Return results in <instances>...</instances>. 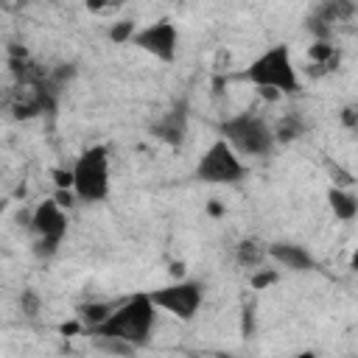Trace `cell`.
Returning <instances> with one entry per match:
<instances>
[{
    "label": "cell",
    "mask_w": 358,
    "mask_h": 358,
    "mask_svg": "<svg viewBox=\"0 0 358 358\" xmlns=\"http://www.w3.org/2000/svg\"><path fill=\"white\" fill-rule=\"evenodd\" d=\"M171 277H173V280L185 277V263H171Z\"/></svg>",
    "instance_id": "cell-29"
},
{
    "label": "cell",
    "mask_w": 358,
    "mask_h": 358,
    "mask_svg": "<svg viewBox=\"0 0 358 358\" xmlns=\"http://www.w3.org/2000/svg\"><path fill=\"white\" fill-rule=\"evenodd\" d=\"M76 73H78V67L76 64H56V67H50V78L59 84V87H64L67 81H73L76 78Z\"/></svg>",
    "instance_id": "cell-23"
},
{
    "label": "cell",
    "mask_w": 358,
    "mask_h": 358,
    "mask_svg": "<svg viewBox=\"0 0 358 358\" xmlns=\"http://www.w3.org/2000/svg\"><path fill=\"white\" fill-rule=\"evenodd\" d=\"M148 294L159 310L171 313L179 322H190L204 302V285L199 280H185V277H179L162 288H154Z\"/></svg>",
    "instance_id": "cell-6"
},
{
    "label": "cell",
    "mask_w": 358,
    "mask_h": 358,
    "mask_svg": "<svg viewBox=\"0 0 358 358\" xmlns=\"http://www.w3.org/2000/svg\"><path fill=\"white\" fill-rule=\"evenodd\" d=\"M305 28L313 34V39H330V31H333V25H330L327 20H322L319 14L308 17V20H305Z\"/></svg>",
    "instance_id": "cell-21"
},
{
    "label": "cell",
    "mask_w": 358,
    "mask_h": 358,
    "mask_svg": "<svg viewBox=\"0 0 358 358\" xmlns=\"http://www.w3.org/2000/svg\"><path fill=\"white\" fill-rule=\"evenodd\" d=\"M134 48H140L143 53L154 56L157 62H165L171 64L176 59V48H179V31L171 20H157L145 28H137L134 39H131Z\"/></svg>",
    "instance_id": "cell-7"
},
{
    "label": "cell",
    "mask_w": 358,
    "mask_h": 358,
    "mask_svg": "<svg viewBox=\"0 0 358 358\" xmlns=\"http://www.w3.org/2000/svg\"><path fill=\"white\" fill-rule=\"evenodd\" d=\"M39 308H42V299H39L36 291H22V294H20V310H22L25 316H36Z\"/></svg>",
    "instance_id": "cell-22"
},
{
    "label": "cell",
    "mask_w": 358,
    "mask_h": 358,
    "mask_svg": "<svg viewBox=\"0 0 358 358\" xmlns=\"http://www.w3.org/2000/svg\"><path fill=\"white\" fill-rule=\"evenodd\" d=\"M157 305L151 299L148 291L131 294L129 299L117 302L115 310L109 313L106 322H101L98 327H92L90 333H103V336H120L126 341H131L134 347H145L151 341V330L157 322Z\"/></svg>",
    "instance_id": "cell-1"
},
{
    "label": "cell",
    "mask_w": 358,
    "mask_h": 358,
    "mask_svg": "<svg viewBox=\"0 0 358 358\" xmlns=\"http://www.w3.org/2000/svg\"><path fill=\"white\" fill-rule=\"evenodd\" d=\"M76 173V196L78 201H103L109 196V148L106 145H90L81 151V157L73 162Z\"/></svg>",
    "instance_id": "cell-4"
},
{
    "label": "cell",
    "mask_w": 358,
    "mask_h": 358,
    "mask_svg": "<svg viewBox=\"0 0 358 358\" xmlns=\"http://www.w3.org/2000/svg\"><path fill=\"white\" fill-rule=\"evenodd\" d=\"M327 207L333 210V215H336L338 221H352V218H358V196H355L350 187L330 185V187H327Z\"/></svg>",
    "instance_id": "cell-11"
},
{
    "label": "cell",
    "mask_w": 358,
    "mask_h": 358,
    "mask_svg": "<svg viewBox=\"0 0 358 358\" xmlns=\"http://www.w3.org/2000/svg\"><path fill=\"white\" fill-rule=\"evenodd\" d=\"M263 257H268V249L255 238H246V241H241L235 246V260L243 268H257L263 263Z\"/></svg>",
    "instance_id": "cell-13"
},
{
    "label": "cell",
    "mask_w": 358,
    "mask_h": 358,
    "mask_svg": "<svg viewBox=\"0 0 358 358\" xmlns=\"http://www.w3.org/2000/svg\"><path fill=\"white\" fill-rule=\"evenodd\" d=\"M112 310H115V302H84V305L76 308V316L84 322V327L90 333L92 327H98L101 322H106Z\"/></svg>",
    "instance_id": "cell-14"
},
{
    "label": "cell",
    "mask_w": 358,
    "mask_h": 358,
    "mask_svg": "<svg viewBox=\"0 0 358 358\" xmlns=\"http://www.w3.org/2000/svg\"><path fill=\"white\" fill-rule=\"evenodd\" d=\"M36 238L42 241H53L62 243L67 235V213L56 199H45L31 210V227H28Z\"/></svg>",
    "instance_id": "cell-8"
},
{
    "label": "cell",
    "mask_w": 358,
    "mask_h": 358,
    "mask_svg": "<svg viewBox=\"0 0 358 358\" xmlns=\"http://www.w3.org/2000/svg\"><path fill=\"white\" fill-rule=\"evenodd\" d=\"M352 131H355V134H358V123H355V129H352Z\"/></svg>",
    "instance_id": "cell-32"
},
{
    "label": "cell",
    "mask_w": 358,
    "mask_h": 358,
    "mask_svg": "<svg viewBox=\"0 0 358 358\" xmlns=\"http://www.w3.org/2000/svg\"><path fill=\"white\" fill-rule=\"evenodd\" d=\"M92 336V344L101 350V352H109V355H134L140 347H134L131 341L120 338V336H103V333H90Z\"/></svg>",
    "instance_id": "cell-16"
},
{
    "label": "cell",
    "mask_w": 358,
    "mask_h": 358,
    "mask_svg": "<svg viewBox=\"0 0 358 358\" xmlns=\"http://www.w3.org/2000/svg\"><path fill=\"white\" fill-rule=\"evenodd\" d=\"M151 134L168 145H182L185 134H187V112L185 106H173L171 112H165L162 117H157L151 123Z\"/></svg>",
    "instance_id": "cell-10"
},
{
    "label": "cell",
    "mask_w": 358,
    "mask_h": 358,
    "mask_svg": "<svg viewBox=\"0 0 358 358\" xmlns=\"http://www.w3.org/2000/svg\"><path fill=\"white\" fill-rule=\"evenodd\" d=\"M338 117H341V123L352 131V129H355V123H358V106H344Z\"/></svg>",
    "instance_id": "cell-26"
},
{
    "label": "cell",
    "mask_w": 358,
    "mask_h": 358,
    "mask_svg": "<svg viewBox=\"0 0 358 358\" xmlns=\"http://www.w3.org/2000/svg\"><path fill=\"white\" fill-rule=\"evenodd\" d=\"M316 14H319L322 20H327L330 25L347 22V20L355 14V3H352V0H324V3L316 8Z\"/></svg>",
    "instance_id": "cell-15"
},
{
    "label": "cell",
    "mask_w": 358,
    "mask_h": 358,
    "mask_svg": "<svg viewBox=\"0 0 358 358\" xmlns=\"http://www.w3.org/2000/svg\"><path fill=\"white\" fill-rule=\"evenodd\" d=\"M305 131H308V123H305L302 115H296V112H291V115H285V117H280V120L274 123V140H277V143H294V140H299Z\"/></svg>",
    "instance_id": "cell-12"
},
{
    "label": "cell",
    "mask_w": 358,
    "mask_h": 358,
    "mask_svg": "<svg viewBox=\"0 0 358 358\" xmlns=\"http://www.w3.org/2000/svg\"><path fill=\"white\" fill-rule=\"evenodd\" d=\"M134 34H137L134 20H117V22H112V28H109V39H112L115 45H129V42L134 39Z\"/></svg>",
    "instance_id": "cell-19"
},
{
    "label": "cell",
    "mask_w": 358,
    "mask_h": 358,
    "mask_svg": "<svg viewBox=\"0 0 358 358\" xmlns=\"http://www.w3.org/2000/svg\"><path fill=\"white\" fill-rule=\"evenodd\" d=\"M266 249H268V257L274 263H280L282 268H291V271H313L316 268L313 255L305 246H299V243L274 241V243H266Z\"/></svg>",
    "instance_id": "cell-9"
},
{
    "label": "cell",
    "mask_w": 358,
    "mask_h": 358,
    "mask_svg": "<svg viewBox=\"0 0 358 358\" xmlns=\"http://www.w3.org/2000/svg\"><path fill=\"white\" fill-rule=\"evenodd\" d=\"M243 176H246V165L224 137L210 143V148L201 154L196 165V179L204 185H238Z\"/></svg>",
    "instance_id": "cell-5"
},
{
    "label": "cell",
    "mask_w": 358,
    "mask_h": 358,
    "mask_svg": "<svg viewBox=\"0 0 358 358\" xmlns=\"http://www.w3.org/2000/svg\"><path fill=\"white\" fill-rule=\"evenodd\" d=\"M255 330V305H246L243 308V336H252Z\"/></svg>",
    "instance_id": "cell-27"
},
{
    "label": "cell",
    "mask_w": 358,
    "mask_h": 358,
    "mask_svg": "<svg viewBox=\"0 0 358 358\" xmlns=\"http://www.w3.org/2000/svg\"><path fill=\"white\" fill-rule=\"evenodd\" d=\"M274 282H280V271H277V268H263V266H257V268L252 271V277H249L252 291H266V288H271Z\"/></svg>",
    "instance_id": "cell-18"
},
{
    "label": "cell",
    "mask_w": 358,
    "mask_h": 358,
    "mask_svg": "<svg viewBox=\"0 0 358 358\" xmlns=\"http://www.w3.org/2000/svg\"><path fill=\"white\" fill-rule=\"evenodd\" d=\"M50 179H53L56 187H73V185H76L73 168H53V171H50Z\"/></svg>",
    "instance_id": "cell-24"
},
{
    "label": "cell",
    "mask_w": 358,
    "mask_h": 358,
    "mask_svg": "<svg viewBox=\"0 0 358 358\" xmlns=\"http://www.w3.org/2000/svg\"><path fill=\"white\" fill-rule=\"evenodd\" d=\"M308 59L310 62H322V64H327L330 70H338V50H336V45H330V39H313V45L308 48Z\"/></svg>",
    "instance_id": "cell-17"
},
{
    "label": "cell",
    "mask_w": 358,
    "mask_h": 358,
    "mask_svg": "<svg viewBox=\"0 0 358 358\" xmlns=\"http://www.w3.org/2000/svg\"><path fill=\"white\" fill-rule=\"evenodd\" d=\"M207 213H210L213 218H218V215H224V204H221L218 199H210V204H207Z\"/></svg>",
    "instance_id": "cell-28"
},
{
    "label": "cell",
    "mask_w": 358,
    "mask_h": 358,
    "mask_svg": "<svg viewBox=\"0 0 358 358\" xmlns=\"http://www.w3.org/2000/svg\"><path fill=\"white\" fill-rule=\"evenodd\" d=\"M241 78L257 90H277L280 95H296L302 90V78L294 64V56H291L288 45H282V42H277L268 50H263L260 56H255L246 64V70L241 73Z\"/></svg>",
    "instance_id": "cell-2"
},
{
    "label": "cell",
    "mask_w": 358,
    "mask_h": 358,
    "mask_svg": "<svg viewBox=\"0 0 358 358\" xmlns=\"http://www.w3.org/2000/svg\"><path fill=\"white\" fill-rule=\"evenodd\" d=\"M327 173L333 179V185H338V187H352L355 185V176L347 168H341L338 162H333V159H327Z\"/></svg>",
    "instance_id": "cell-20"
},
{
    "label": "cell",
    "mask_w": 358,
    "mask_h": 358,
    "mask_svg": "<svg viewBox=\"0 0 358 358\" xmlns=\"http://www.w3.org/2000/svg\"><path fill=\"white\" fill-rule=\"evenodd\" d=\"M218 131L241 157H266L277 145L274 126H268L255 112H238L232 117H224Z\"/></svg>",
    "instance_id": "cell-3"
},
{
    "label": "cell",
    "mask_w": 358,
    "mask_h": 358,
    "mask_svg": "<svg viewBox=\"0 0 358 358\" xmlns=\"http://www.w3.org/2000/svg\"><path fill=\"white\" fill-rule=\"evenodd\" d=\"M59 333H62V336H76V333H87V327H84V322L76 316V322H64V324H59Z\"/></svg>",
    "instance_id": "cell-25"
},
{
    "label": "cell",
    "mask_w": 358,
    "mask_h": 358,
    "mask_svg": "<svg viewBox=\"0 0 358 358\" xmlns=\"http://www.w3.org/2000/svg\"><path fill=\"white\" fill-rule=\"evenodd\" d=\"M350 268L352 271H358V246L352 249V255H350Z\"/></svg>",
    "instance_id": "cell-30"
},
{
    "label": "cell",
    "mask_w": 358,
    "mask_h": 358,
    "mask_svg": "<svg viewBox=\"0 0 358 358\" xmlns=\"http://www.w3.org/2000/svg\"><path fill=\"white\" fill-rule=\"evenodd\" d=\"M115 3H129V0H115Z\"/></svg>",
    "instance_id": "cell-31"
}]
</instances>
